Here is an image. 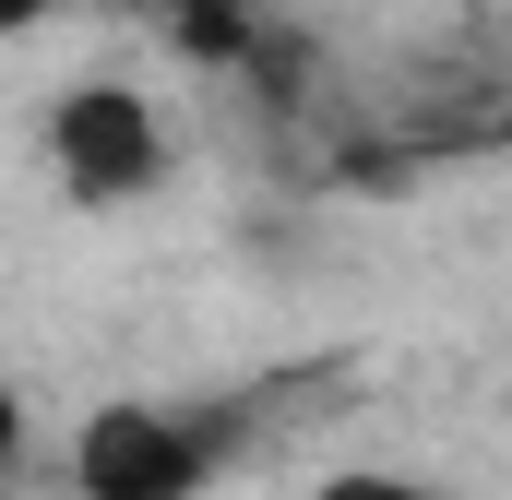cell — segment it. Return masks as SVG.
<instances>
[{
  "instance_id": "1",
  "label": "cell",
  "mask_w": 512,
  "mask_h": 500,
  "mask_svg": "<svg viewBox=\"0 0 512 500\" xmlns=\"http://www.w3.org/2000/svg\"><path fill=\"white\" fill-rule=\"evenodd\" d=\"M251 405H167V393H120L72 429V489L84 500H203L227 477Z\"/></svg>"
},
{
  "instance_id": "2",
  "label": "cell",
  "mask_w": 512,
  "mask_h": 500,
  "mask_svg": "<svg viewBox=\"0 0 512 500\" xmlns=\"http://www.w3.org/2000/svg\"><path fill=\"white\" fill-rule=\"evenodd\" d=\"M48 155H60V191H72V203H143V191L167 179V120H155L143 84L84 72V84H60V108H48Z\"/></svg>"
},
{
  "instance_id": "3",
  "label": "cell",
  "mask_w": 512,
  "mask_h": 500,
  "mask_svg": "<svg viewBox=\"0 0 512 500\" xmlns=\"http://www.w3.org/2000/svg\"><path fill=\"white\" fill-rule=\"evenodd\" d=\"M167 12V36L203 60V72H239V60H262V12L251 0H155Z\"/></svg>"
},
{
  "instance_id": "4",
  "label": "cell",
  "mask_w": 512,
  "mask_h": 500,
  "mask_svg": "<svg viewBox=\"0 0 512 500\" xmlns=\"http://www.w3.org/2000/svg\"><path fill=\"white\" fill-rule=\"evenodd\" d=\"M310 500H429L417 477H393V465H346V477H322Z\"/></svg>"
},
{
  "instance_id": "5",
  "label": "cell",
  "mask_w": 512,
  "mask_h": 500,
  "mask_svg": "<svg viewBox=\"0 0 512 500\" xmlns=\"http://www.w3.org/2000/svg\"><path fill=\"white\" fill-rule=\"evenodd\" d=\"M48 12H60V0H0V36H36Z\"/></svg>"
},
{
  "instance_id": "6",
  "label": "cell",
  "mask_w": 512,
  "mask_h": 500,
  "mask_svg": "<svg viewBox=\"0 0 512 500\" xmlns=\"http://www.w3.org/2000/svg\"><path fill=\"white\" fill-rule=\"evenodd\" d=\"M501 143H512V96H501Z\"/></svg>"
},
{
  "instance_id": "7",
  "label": "cell",
  "mask_w": 512,
  "mask_h": 500,
  "mask_svg": "<svg viewBox=\"0 0 512 500\" xmlns=\"http://www.w3.org/2000/svg\"><path fill=\"white\" fill-rule=\"evenodd\" d=\"M143 12H155V0H143Z\"/></svg>"
}]
</instances>
